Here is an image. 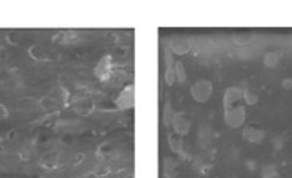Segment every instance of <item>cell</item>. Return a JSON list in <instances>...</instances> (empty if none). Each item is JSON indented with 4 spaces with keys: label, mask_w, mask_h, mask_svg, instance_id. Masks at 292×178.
<instances>
[{
    "label": "cell",
    "mask_w": 292,
    "mask_h": 178,
    "mask_svg": "<svg viewBox=\"0 0 292 178\" xmlns=\"http://www.w3.org/2000/svg\"><path fill=\"white\" fill-rule=\"evenodd\" d=\"M180 174V164L178 161L165 156L164 158V178H176Z\"/></svg>",
    "instance_id": "obj_14"
},
{
    "label": "cell",
    "mask_w": 292,
    "mask_h": 178,
    "mask_svg": "<svg viewBox=\"0 0 292 178\" xmlns=\"http://www.w3.org/2000/svg\"><path fill=\"white\" fill-rule=\"evenodd\" d=\"M283 59L281 51H268L264 56V65L267 68H277L279 65V62Z\"/></svg>",
    "instance_id": "obj_16"
},
{
    "label": "cell",
    "mask_w": 292,
    "mask_h": 178,
    "mask_svg": "<svg viewBox=\"0 0 292 178\" xmlns=\"http://www.w3.org/2000/svg\"><path fill=\"white\" fill-rule=\"evenodd\" d=\"M262 178H281V175H279L278 170H275V172H270V174L262 175Z\"/></svg>",
    "instance_id": "obj_27"
},
{
    "label": "cell",
    "mask_w": 292,
    "mask_h": 178,
    "mask_svg": "<svg viewBox=\"0 0 292 178\" xmlns=\"http://www.w3.org/2000/svg\"><path fill=\"white\" fill-rule=\"evenodd\" d=\"M192 48V40L186 37V35H178L170 38L169 42V49L171 51V54L176 56H184L187 54Z\"/></svg>",
    "instance_id": "obj_6"
},
{
    "label": "cell",
    "mask_w": 292,
    "mask_h": 178,
    "mask_svg": "<svg viewBox=\"0 0 292 178\" xmlns=\"http://www.w3.org/2000/svg\"><path fill=\"white\" fill-rule=\"evenodd\" d=\"M81 178H100L99 175L95 174V172H88V174H84Z\"/></svg>",
    "instance_id": "obj_28"
},
{
    "label": "cell",
    "mask_w": 292,
    "mask_h": 178,
    "mask_svg": "<svg viewBox=\"0 0 292 178\" xmlns=\"http://www.w3.org/2000/svg\"><path fill=\"white\" fill-rule=\"evenodd\" d=\"M243 91L240 86H231V88L226 89L224 93V99H222V103H224V108L226 107H231V105H235L237 102L243 100Z\"/></svg>",
    "instance_id": "obj_11"
},
{
    "label": "cell",
    "mask_w": 292,
    "mask_h": 178,
    "mask_svg": "<svg viewBox=\"0 0 292 178\" xmlns=\"http://www.w3.org/2000/svg\"><path fill=\"white\" fill-rule=\"evenodd\" d=\"M73 142H75V137H73L72 134L62 135V143H64V145H72Z\"/></svg>",
    "instance_id": "obj_24"
},
{
    "label": "cell",
    "mask_w": 292,
    "mask_h": 178,
    "mask_svg": "<svg viewBox=\"0 0 292 178\" xmlns=\"http://www.w3.org/2000/svg\"><path fill=\"white\" fill-rule=\"evenodd\" d=\"M21 37H22V33L19 31H16V29H11V31L5 33V40H7L10 45H13V47L21 43Z\"/></svg>",
    "instance_id": "obj_21"
},
{
    "label": "cell",
    "mask_w": 292,
    "mask_h": 178,
    "mask_svg": "<svg viewBox=\"0 0 292 178\" xmlns=\"http://www.w3.org/2000/svg\"><path fill=\"white\" fill-rule=\"evenodd\" d=\"M110 62H111L110 57L105 56V57H102L99 64L95 65L94 75L99 78L100 81H108V80H110V77H111V64Z\"/></svg>",
    "instance_id": "obj_9"
},
{
    "label": "cell",
    "mask_w": 292,
    "mask_h": 178,
    "mask_svg": "<svg viewBox=\"0 0 292 178\" xmlns=\"http://www.w3.org/2000/svg\"><path fill=\"white\" fill-rule=\"evenodd\" d=\"M79 40V33L77 31H61L53 35V42L59 45H70Z\"/></svg>",
    "instance_id": "obj_13"
},
{
    "label": "cell",
    "mask_w": 292,
    "mask_h": 178,
    "mask_svg": "<svg viewBox=\"0 0 292 178\" xmlns=\"http://www.w3.org/2000/svg\"><path fill=\"white\" fill-rule=\"evenodd\" d=\"M135 103V93H134V86L129 84L125 86L124 89H121V93L118 94L116 100H114V107L118 110H129L132 108Z\"/></svg>",
    "instance_id": "obj_7"
},
{
    "label": "cell",
    "mask_w": 292,
    "mask_h": 178,
    "mask_svg": "<svg viewBox=\"0 0 292 178\" xmlns=\"http://www.w3.org/2000/svg\"><path fill=\"white\" fill-rule=\"evenodd\" d=\"M175 78H176V83H180V84H184L186 80H187L186 67H184V64H183L181 61L175 62Z\"/></svg>",
    "instance_id": "obj_18"
},
{
    "label": "cell",
    "mask_w": 292,
    "mask_h": 178,
    "mask_svg": "<svg viewBox=\"0 0 292 178\" xmlns=\"http://www.w3.org/2000/svg\"><path fill=\"white\" fill-rule=\"evenodd\" d=\"M169 148L171 150V153L178 154V156L184 158V137H181L178 134H169Z\"/></svg>",
    "instance_id": "obj_12"
},
{
    "label": "cell",
    "mask_w": 292,
    "mask_h": 178,
    "mask_svg": "<svg viewBox=\"0 0 292 178\" xmlns=\"http://www.w3.org/2000/svg\"><path fill=\"white\" fill-rule=\"evenodd\" d=\"M171 128H173L175 134H178L181 137H186L189 132H191L192 128V119L189 116L187 112H175L173 121H171Z\"/></svg>",
    "instance_id": "obj_5"
},
{
    "label": "cell",
    "mask_w": 292,
    "mask_h": 178,
    "mask_svg": "<svg viewBox=\"0 0 292 178\" xmlns=\"http://www.w3.org/2000/svg\"><path fill=\"white\" fill-rule=\"evenodd\" d=\"M114 153H116V150H114L113 143L111 142H104V143H100V145L97 146L95 156L99 159H102V161H108Z\"/></svg>",
    "instance_id": "obj_15"
},
{
    "label": "cell",
    "mask_w": 292,
    "mask_h": 178,
    "mask_svg": "<svg viewBox=\"0 0 292 178\" xmlns=\"http://www.w3.org/2000/svg\"><path fill=\"white\" fill-rule=\"evenodd\" d=\"M281 86H283V88L284 89H292V78H286V80H283V81H281Z\"/></svg>",
    "instance_id": "obj_26"
},
{
    "label": "cell",
    "mask_w": 292,
    "mask_h": 178,
    "mask_svg": "<svg viewBox=\"0 0 292 178\" xmlns=\"http://www.w3.org/2000/svg\"><path fill=\"white\" fill-rule=\"evenodd\" d=\"M275 170H277V165H275V164H267V165L262 167V175L270 174V172H275Z\"/></svg>",
    "instance_id": "obj_25"
},
{
    "label": "cell",
    "mask_w": 292,
    "mask_h": 178,
    "mask_svg": "<svg viewBox=\"0 0 292 178\" xmlns=\"http://www.w3.org/2000/svg\"><path fill=\"white\" fill-rule=\"evenodd\" d=\"M32 107H33V99H31V97H22L21 100H18L19 110H31Z\"/></svg>",
    "instance_id": "obj_22"
},
{
    "label": "cell",
    "mask_w": 292,
    "mask_h": 178,
    "mask_svg": "<svg viewBox=\"0 0 292 178\" xmlns=\"http://www.w3.org/2000/svg\"><path fill=\"white\" fill-rule=\"evenodd\" d=\"M8 116H10V110L7 108V105L0 103V121H2V119H8Z\"/></svg>",
    "instance_id": "obj_23"
},
{
    "label": "cell",
    "mask_w": 292,
    "mask_h": 178,
    "mask_svg": "<svg viewBox=\"0 0 292 178\" xmlns=\"http://www.w3.org/2000/svg\"><path fill=\"white\" fill-rule=\"evenodd\" d=\"M29 57H32L35 62H45V64H49V62H56L61 59L59 53H54V51H49L46 48L40 47V45H32L31 48L27 49Z\"/></svg>",
    "instance_id": "obj_4"
},
{
    "label": "cell",
    "mask_w": 292,
    "mask_h": 178,
    "mask_svg": "<svg viewBox=\"0 0 292 178\" xmlns=\"http://www.w3.org/2000/svg\"><path fill=\"white\" fill-rule=\"evenodd\" d=\"M242 137L245 142L253 143V145H261V143L265 140V130L261 124L248 123L242 130Z\"/></svg>",
    "instance_id": "obj_3"
},
{
    "label": "cell",
    "mask_w": 292,
    "mask_h": 178,
    "mask_svg": "<svg viewBox=\"0 0 292 178\" xmlns=\"http://www.w3.org/2000/svg\"><path fill=\"white\" fill-rule=\"evenodd\" d=\"M246 121V107L242 103L224 108V123L229 129H240L243 128Z\"/></svg>",
    "instance_id": "obj_1"
},
{
    "label": "cell",
    "mask_w": 292,
    "mask_h": 178,
    "mask_svg": "<svg viewBox=\"0 0 292 178\" xmlns=\"http://www.w3.org/2000/svg\"><path fill=\"white\" fill-rule=\"evenodd\" d=\"M0 142H2V139H0Z\"/></svg>",
    "instance_id": "obj_30"
},
{
    "label": "cell",
    "mask_w": 292,
    "mask_h": 178,
    "mask_svg": "<svg viewBox=\"0 0 292 178\" xmlns=\"http://www.w3.org/2000/svg\"><path fill=\"white\" fill-rule=\"evenodd\" d=\"M243 100H245L246 105L254 107L256 103L259 102V94H257L256 91H253V89H245L243 91Z\"/></svg>",
    "instance_id": "obj_20"
},
{
    "label": "cell",
    "mask_w": 292,
    "mask_h": 178,
    "mask_svg": "<svg viewBox=\"0 0 292 178\" xmlns=\"http://www.w3.org/2000/svg\"><path fill=\"white\" fill-rule=\"evenodd\" d=\"M213 91H215V86L211 80L200 78L191 86V97L197 103H207L210 100V97L213 96Z\"/></svg>",
    "instance_id": "obj_2"
},
{
    "label": "cell",
    "mask_w": 292,
    "mask_h": 178,
    "mask_svg": "<svg viewBox=\"0 0 292 178\" xmlns=\"http://www.w3.org/2000/svg\"><path fill=\"white\" fill-rule=\"evenodd\" d=\"M173 116H175V110H173V105H171V102L167 100L164 105V124L167 126H171V121H173Z\"/></svg>",
    "instance_id": "obj_19"
},
{
    "label": "cell",
    "mask_w": 292,
    "mask_h": 178,
    "mask_svg": "<svg viewBox=\"0 0 292 178\" xmlns=\"http://www.w3.org/2000/svg\"><path fill=\"white\" fill-rule=\"evenodd\" d=\"M72 108L77 114L89 116V114L94 113L97 107H95V102L92 99H89V97H78V99L72 103Z\"/></svg>",
    "instance_id": "obj_8"
},
{
    "label": "cell",
    "mask_w": 292,
    "mask_h": 178,
    "mask_svg": "<svg viewBox=\"0 0 292 178\" xmlns=\"http://www.w3.org/2000/svg\"><path fill=\"white\" fill-rule=\"evenodd\" d=\"M254 40V32L253 31H242L237 32L235 35L232 37V42L238 45V47H245V45L251 43Z\"/></svg>",
    "instance_id": "obj_17"
},
{
    "label": "cell",
    "mask_w": 292,
    "mask_h": 178,
    "mask_svg": "<svg viewBox=\"0 0 292 178\" xmlns=\"http://www.w3.org/2000/svg\"><path fill=\"white\" fill-rule=\"evenodd\" d=\"M127 178H134V177H132V175H129V177H127Z\"/></svg>",
    "instance_id": "obj_29"
},
{
    "label": "cell",
    "mask_w": 292,
    "mask_h": 178,
    "mask_svg": "<svg viewBox=\"0 0 292 178\" xmlns=\"http://www.w3.org/2000/svg\"><path fill=\"white\" fill-rule=\"evenodd\" d=\"M164 80H165V84L167 86H173L176 83L175 61H173V54H171V51L169 48H167V51H165V75H164Z\"/></svg>",
    "instance_id": "obj_10"
}]
</instances>
